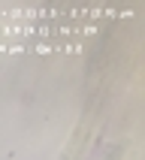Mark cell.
<instances>
[{
    "label": "cell",
    "mask_w": 145,
    "mask_h": 160,
    "mask_svg": "<svg viewBox=\"0 0 145 160\" xmlns=\"http://www.w3.org/2000/svg\"><path fill=\"white\" fill-rule=\"evenodd\" d=\"M88 139H91V112H85L79 118V124L72 127V133H70V139H67L58 160H82L85 151H88Z\"/></svg>",
    "instance_id": "1"
}]
</instances>
